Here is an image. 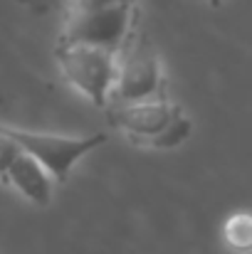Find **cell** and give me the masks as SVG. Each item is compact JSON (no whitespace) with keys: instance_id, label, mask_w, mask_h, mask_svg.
Wrapping results in <instances>:
<instances>
[{"instance_id":"10","label":"cell","mask_w":252,"mask_h":254,"mask_svg":"<svg viewBox=\"0 0 252 254\" xmlns=\"http://www.w3.org/2000/svg\"><path fill=\"white\" fill-rule=\"evenodd\" d=\"M126 0H70L67 15H82V12H94V10H104L111 5H119Z\"/></svg>"},{"instance_id":"4","label":"cell","mask_w":252,"mask_h":254,"mask_svg":"<svg viewBox=\"0 0 252 254\" xmlns=\"http://www.w3.org/2000/svg\"><path fill=\"white\" fill-rule=\"evenodd\" d=\"M136 32V0H126L104 10L67 15L60 40L99 45L114 52H121L124 45Z\"/></svg>"},{"instance_id":"7","label":"cell","mask_w":252,"mask_h":254,"mask_svg":"<svg viewBox=\"0 0 252 254\" xmlns=\"http://www.w3.org/2000/svg\"><path fill=\"white\" fill-rule=\"evenodd\" d=\"M223 237L230 250L235 252H252V212H233L223 225Z\"/></svg>"},{"instance_id":"2","label":"cell","mask_w":252,"mask_h":254,"mask_svg":"<svg viewBox=\"0 0 252 254\" xmlns=\"http://www.w3.org/2000/svg\"><path fill=\"white\" fill-rule=\"evenodd\" d=\"M10 136L17 141V146L37 158L47 173L55 178V183H67L70 173L77 161L89 156L91 151L101 148L106 143V133H86V136H67V133H50V131H30L10 126Z\"/></svg>"},{"instance_id":"5","label":"cell","mask_w":252,"mask_h":254,"mask_svg":"<svg viewBox=\"0 0 252 254\" xmlns=\"http://www.w3.org/2000/svg\"><path fill=\"white\" fill-rule=\"evenodd\" d=\"M183 114L178 104H173L168 96H156L146 101H109L106 104V121L124 131L134 143L149 146L156 136H161L168 126Z\"/></svg>"},{"instance_id":"6","label":"cell","mask_w":252,"mask_h":254,"mask_svg":"<svg viewBox=\"0 0 252 254\" xmlns=\"http://www.w3.org/2000/svg\"><path fill=\"white\" fill-rule=\"evenodd\" d=\"M5 185H10L15 192H20L27 202H32L37 207H47L52 202L57 183L37 158H32L30 153L20 151V156L7 168Z\"/></svg>"},{"instance_id":"1","label":"cell","mask_w":252,"mask_h":254,"mask_svg":"<svg viewBox=\"0 0 252 254\" xmlns=\"http://www.w3.org/2000/svg\"><path fill=\"white\" fill-rule=\"evenodd\" d=\"M55 60L62 77L82 96H86L94 106L106 109V104L111 101L114 82H116L119 52L99 47V45L57 40Z\"/></svg>"},{"instance_id":"3","label":"cell","mask_w":252,"mask_h":254,"mask_svg":"<svg viewBox=\"0 0 252 254\" xmlns=\"http://www.w3.org/2000/svg\"><path fill=\"white\" fill-rule=\"evenodd\" d=\"M166 96V74L159 52L134 32V37L119 52L116 82L111 89V101H146Z\"/></svg>"},{"instance_id":"8","label":"cell","mask_w":252,"mask_h":254,"mask_svg":"<svg viewBox=\"0 0 252 254\" xmlns=\"http://www.w3.org/2000/svg\"><path fill=\"white\" fill-rule=\"evenodd\" d=\"M190 133H193V119L183 111L166 131H164L161 136H156L146 148H154V151H173V148L183 146V143L190 138Z\"/></svg>"},{"instance_id":"9","label":"cell","mask_w":252,"mask_h":254,"mask_svg":"<svg viewBox=\"0 0 252 254\" xmlns=\"http://www.w3.org/2000/svg\"><path fill=\"white\" fill-rule=\"evenodd\" d=\"M20 146L17 141L10 136V128L7 124L0 121V183H5V175H7V168L12 166V161L20 156Z\"/></svg>"},{"instance_id":"11","label":"cell","mask_w":252,"mask_h":254,"mask_svg":"<svg viewBox=\"0 0 252 254\" xmlns=\"http://www.w3.org/2000/svg\"><path fill=\"white\" fill-rule=\"evenodd\" d=\"M205 2H208L210 7H220V5H223V0H205Z\"/></svg>"}]
</instances>
